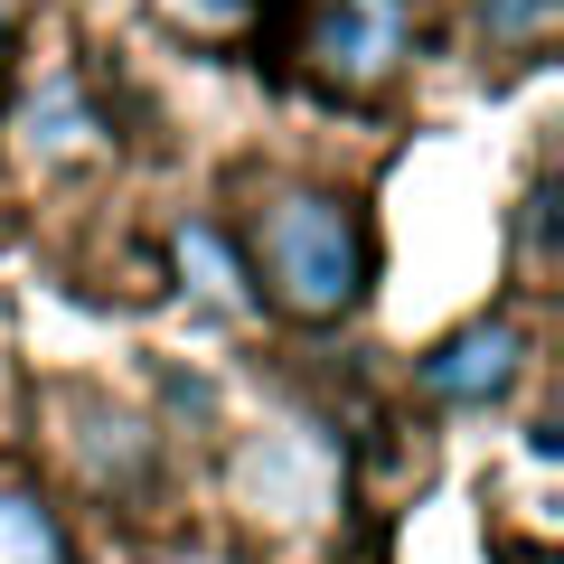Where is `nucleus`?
I'll use <instances>...</instances> for the list:
<instances>
[{
	"instance_id": "f257e3e1",
	"label": "nucleus",
	"mask_w": 564,
	"mask_h": 564,
	"mask_svg": "<svg viewBox=\"0 0 564 564\" xmlns=\"http://www.w3.org/2000/svg\"><path fill=\"white\" fill-rule=\"evenodd\" d=\"M245 282H254V302H273L302 329L358 321L367 282H377L367 207L339 198V188H273L245 226Z\"/></svg>"
},
{
	"instance_id": "f03ea898",
	"label": "nucleus",
	"mask_w": 564,
	"mask_h": 564,
	"mask_svg": "<svg viewBox=\"0 0 564 564\" xmlns=\"http://www.w3.org/2000/svg\"><path fill=\"white\" fill-rule=\"evenodd\" d=\"M292 66L329 104H386L395 76L414 66V10L404 0H302Z\"/></svg>"
},
{
	"instance_id": "7ed1b4c3",
	"label": "nucleus",
	"mask_w": 564,
	"mask_h": 564,
	"mask_svg": "<svg viewBox=\"0 0 564 564\" xmlns=\"http://www.w3.org/2000/svg\"><path fill=\"white\" fill-rule=\"evenodd\" d=\"M518 377H527V329H518V321H489V311H480V321H462L452 339H433V348L414 358V386H423L433 404H452V414L499 404Z\"/></svg>"
},
{
	"instance_id": "20e7f679",
	"label": "nucleus",
	"mask_w": 564,
	"mask_h": 564,
	"mask_svg": "<svg viewBox=\"0 0 564 564\" xmlns=\"http://www.w3.org/2000/svg\"><path fill=\"white\" fill-rule=\"evenodd\" d=\"M95 151H104V113L85 104L76 76H47L39 95L10 113V161L20 170H76V161H95Z\"/></svg>"
},
{
	"instance_id": "39448f33",
	"label": "nucleus",
	"mask_w": 564,
	"mask_h": 564,
	"mask_svg": "<svg viewBox=\"0 0 564 564\" xmlns=\"http://www.w3.org/2000/svg\"><path fill=\"white\" fill-rule=\"evenodd\" d=\"M0 564H76L57 499H47L29 470H0Z\"/></svg>"
},
{
	"instance_id": "423d86ee",
	"label": "nucleus",
	"mask_w": 564,
	"mask_h": 564,
	"mask_svg": "<svg viewBox=\"0 0 564 564\" xmlns=\"http://www.w3.org/2000/svg\"><path fill=\"white\" fill-rule=\"evenodd\" d=\"M180 273L198 282L217 311H254V292H245V254L217 236V226H188V236H180Z\"/></svg>"
},
{
	"instance_id": "0eeeda50",
	"label": "nucleus",
	"mask_w": 564,
	"mask_h": 564,
	"mask_svg": "<svg viewBox=\"0 0 564 564\" xmlns=\"http://www.w3.org/2000/svg\"><path fill=\"white\" fill-rule=\"evenodd\" d=\"M161 20L188 29V39H207V47H236L263 20V0H161Z\"/></svg>"
},
{
	"instance_id": "6e6552de",
	"label": "nucleus",
	"mask_w": 564,
	"mask_h": 564,
	"mask_svg": "<svg viewBox=\"0 0 564 564\" xmlns=\"http://www.w3.org/2000/svg\"><path fill=\"white\" fill-rule=\"evenodd\" d=\"M545 29H555V0H480V39H489V47L545 39Z\"/></svg>"
},
{
	"instance_id": "1a4fd4ad",
	"label": "nucleus",
	"mask_w": 564,
	"mask_h": 564,
	"mask_svg": "<svg viewBox=\"0 0 564 564\" xmlns=\"http://www.w3.org/2000/svg\"><path fill=\"white\" fill-rule=\"evenodd\" d=\"M170 564H236V555H217V545H188V555H170Z\"/></svg>"
},
{
	"instance_id": "9d476101",
	"label": "nucleus",
	"mask_w": 564,
	"mask_h": 564,
	"mask_svg": "<svg viewBox=\"0 0 564 564\" xmlns=\"http://www.w3.org/2000/svg\"><path fill=\"white\" fill-rule=\"evenodd\" d=\"M0 57H10V10H0Z\"/></svg>"
}]
</instances>
